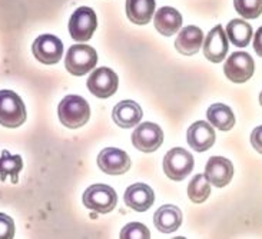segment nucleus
<instances>
[{
	"label": "nucleus",
	"mask_w": 262,
	"mask_h": 239,
	"mask_svg": "<svg viewBox=\"0 0 262 239\" xmlns=\"http://www.w3.org/2000/svg\"><path fill=\"white\" fill-rule=\"evenodd\" d=\"M57 115L62 125L71 129H78L89 120L91 107L83 98L71 95L62 99V102L59 103Z\"/></svg>",
	"instance_id": "obj_1"
},
{
	"label": "nucleus",
	"mask_w": 262,
	"mask_h": 239,
	"mask_svg": "<svg viewBox=\"0 0 262 239\" xmlns=\"http://www.w3.org/2000/svg\"><path fill=\"white\" fill-rule=\"evenodd\" d=\"M98 63V53L92 46L88 45H73L66 53L64 64L69 73L73 76H83L95 69Z\"/></svg>",
	"instance_id": "obj_2"
},
{
	"label": "nucleus",
	"mask_w": 262,
	"mask_h": 239,
	"mask_svg": "<svg viewBox=\"0 0 262 239\" xmlns=\"http://www.w3.org/2000/svg\"><path fill=\"white\" fill-rule=\"evenodd\" d=\"M26 122V107L23 100L12 91H0V125L19 127Z\"/></svg>",
	"instance_id": "obj_3"
},
{
	"label": "nucleus",
	"mask_w": 262,
	"mask_h": 239,
	"mask_svg": "<svg viewBox=\"0 0 262 239\" xmlns=\"http://www.w3.org/2000/svg\"><path fill=\"white\" fill-rule=\"evenodd\" d=\"M118 202V195L114 188L107 185H92L83 193V205L88 209L98 213H109L115 209Z\"/></svg>",
	"instance_id": "obj_4"
},
{
	"label": "nucleus",
	"mask_w": 262,
	"mask_h": 239,
	"mask_svg": "<svg viewBox=\"0 0 262 239\" xmlns=\"http://www.w3.org/2000/svg\"><path fill=\"white\" fill-rule=\"evenodd\" d=\"M193 169V156L182 148H173L163 158V172L172 181H184Z\"/></svg>",
	"instance_id": "obj_5"
},
{
	"label": "nucleus",
	"mask_w": 262,
	"mask_h": 239,
	"mask_svg": "<svg viewBox=\"0 0 262 239\" xmlns=\"http://www.w3.org/2000/svg\"><path fill=\"white\" fill-rule=\"evenodd\" d=\"M98 26L96 14L91 7H79L71 16L69 33L75 42H88Z\"/></svg>",
	"instance_id": "obj_6"
},
{
	"label": "nucleus",
	"mask_w": 262,
	"mask_h": 239,
	"mask_svg": "<svg viewBox=\"0 0 262 239\" xmlns=\"http://www.w3.org/2000/svg\"><path fill=\"white\" fill-rule=\"evenodd\" d=\"M255 71L254 59L245 52H235L228 57L227 63L224 66V72L231 82L244 83L252 78Z\"/></svg>",
	"instance_id": "obj_7"
},
{
	"label": "nucleus",
	"mask_w": 262,
	"mask_h": 239,
	"mask_svg": "<svg viewBox=\"0 0 262 239\" xmlns=\"http://www.w3.org/2000/svg\"><path fill=\"white\" fill-rule=\"evenodd\" d=\"M132 143L141 152L145 154L155 152L163 143L162 129L152 122L141 123V126L136 127L132 134Z\"/></svg>",
	"instance_id": "obj_8"
},
{
	"label": "nucleus",
	"mask_w": 262,
	"mask_h": 239,
	"mask_svg": "<svg viewBox=\"0 0 262 239\" xmlns=\"http://www.w3.org/2000/svg\"><path fill=\"white\" fill-rule=\"evenodd\" d=\"M35 57L43 64H56L63 55V43L53 35L39 36L32 46Z\"/></svg>",
	"instance_id": "obj_9"
},
{
	"label": "nucleus",
	"mask_w": 262,
	"mask_h": 239,
	"mask_svg": "<svg viewBox=\"0 0 262 239\" xmlns=\"http://www.w3.org/2000/svg\"><path fill=\"white\" fill-rule=\"evenodd\" d=\"M118 76L109 68H99L88 79V88L92 95L99 99H107L118 91Z\"/></svg>",
	"instance_id": "obj_10"
},
{
	"label": "nucleus",
	"mask_w": 262,
	"mask_h": 239,
	"mask_svg": "<svg viewBox=\"0 0 262 239\" xmlns=\"http://www.w3.org/2000/svg\"><path fill=\"white\" fill-rule=\"evenodd\" d=\"M98 166L107 175H122L130 168V159L128 154L121 149L106 148L98 156Z\"/></svg>",
	"instance_id": "obj_11"
},
{
	"label": "nucleus",
	"mask_w": 262,
	"mask_h": 239,
	"mask_svg": "<svg viewBox=\"0 0 262 239\" xmlns=\"http://www.w3.org/2000/svg\"><path fill=\"white\" fill-rule=\"evenodd\" d=\"M228 48L229 43H228L227 33L224 28L218 25L206 36V40L204 42V55L209 62L221 63L227 56Z\"/></svg>",
	"instance_id": "obj_12"
},
{
	"label": "nucleus",
	"mask_w": 262,
	"mask_h": 239,
	"mask_svg": "<svg viewBox=\"0 0 262 239\" xmlns=\"http://www.w3.org/2000/svg\"><path fill=\"white\" fill-rule=\"evenodd\" d=\"M205 176L216 188H224L231 182L234 176V166L232 162L221 156H212L209 161L206 162Z\"/></svg>",
	"instance_id": "obj_13"
},
{
	"label": "nucleus",
	"mask_w": 262,
	"mask_h": 239,
	"mask_svg": "<svg viewBox=\"0 0 262 239\" xmlns=\"http://www.w3.org/2000/svg\"><path fill=\"white\" fill-rule=\"evenodd\" d=\"M155 193L145 183H135L125 192V204L136 212H145L154 205Z\"/></svg>",
	"instance_id": "obj_14"
},
{
	"label": "nucleus",
	"mask_w": 262,
	"mask_h": 239,
	"mask_svg": "<svg viewBox=\"0 0 262 239\" xmlns=\"http://www.w3.org/2000/svg\"><path fill=\"white\" fill-rule=\"evenodd\" d=\"M215 143V131L204 120L195 122L188 129V145L196 152H205Z\"/></svg>",
	"instance_id": "obj_15"
},
{
	"label": "nucleus",
	"mask_w": 262,
	"mask_h": 239,
	"mask_svg": "<svg viewBox=\"0 0 262 239\" xmlns=\"http://www.w3.org/2000/svg\"><path fill=\"white\" fill-rule=\"evenodd\" d=\"M142 116H143V112H142L141 106L134 100L119 102L118 105L115 106L114 113H112L115 123L118 126L123 127V129L136 126L141 122Z\"/></svg>",
	"instance_id": "obj_16"
},
{
	"label": "nucleus",
	"mask_w": 262,
	"mask_h": 239,
	"mask_svg": "<svg viewBox=\"0 0 262 239\" xmlns=\"http://www.w3.org/2000/svg\"><path fill=\"white\" fill-rule=\"evenodd\" d=\"M202 43H204L202 30L196 26H186L179 32L175 40V48L179 53H182L185 56H192L198 53Z\"/></svg>",
	"instance_id": "obj_17"
},
{
	"label": "nucleus",
	"mask_w": 262,
	"mask_h": 239,
	"mask_svg": "<svg viewBox=\"0 0 262 239\" xmlns=\"http://www.w3.org/2000/svg\"><path fill=\"white\" fill-rule=\"evenodd\" d=\"M155 28L163 36H172L182 26V16L177 9L169 6L161 7L155 14Z\"/></svg>",
	"instance_id": "obj_18"
},
{
	"label": "nucleus",
	"mask_w": 262,
	"mask_h": 239,
	"mask_svg": "<svg viewBox=\"0 0 262 239\" xmlns=\"http://www.w3.org/2000/svg\"><path fill=\"white\" fill-rule=\"evenodd\" d=\"M154 222L161 232H175L182 224V212L175 205H165L155 212Z\"/></svg>",
	"instance_id": "obj_19"
},
{
	"label": "nucleus",
	"mask_w": 262,
	"mask_h": 239,
	"mask_svg": "<svg viewBox=\"0 0 262 239\" xmlns=\"http://www.w3.org/2000/svg\"><path fill=\"white\" fill-rule=\"evenodd\" d=\"M155 13V0H126L128 19L135 25H146Z\"/></svg>",
	"instance_id": "obj_20"
},
{
	"label": "nucleus",
	"mask_w": 262,
	"mask_h": 239,
	"mask_svg": "<svg viewBox=\"0 0 262 239\" xmlns=\"http://www.w3.org/2000/svg\"><path fill=\"white\" fill-rule=\"evenodd\" d=\"M209 123L215 126L220 131H231L235 125V116L232 109L227 105L222 103H215V105L209 106L208 112H206Z\"/></svg>",
	"instance_id": "obj_21"
},
{
	"label": "nucleus",
	"mask_w": 262,
	"mask_h": 239,
	"mask_svg": "<svg viewBox=\"0 0 262 239\" xmlns=\"http://www.w3.org/2000/svg\"><path fill=\"white\" fill-rule=\"evenodd\" d=\"M227 37L232 45L238 48H247L252 39V28L251 25L241 19H234L228 23Z\"/></svg>",
	"instance_id": "obj_22"
},
{
	"label": "nucleus",
	"mask_w": 262,
	"mask_h": 239,
	"mask_svg": "<svg viewBox=\"0 0 262 239\" xmlns=\"http://www.w3.org/2000/svg\"><path fill=\"white\" fill-rule=\"evenodd\" d=\"M23 168V161L19 155H10L7 150H3L0 156V181H6L10 178L13 183L19 181V172Z\"/></svg>",
	"instance_id": "obj_23"
},
{
	"label": "nucleus",
	"mask_w": 262,
	"mask_h": 239,
	"mask_svg": "<svg viewBox=\"0 0 262 239\" xmlns=\"http://www.w3.org/2000/svg\"><path fill=\"white\" fill-rule=\"evenodd\" d=\"M211 195V186H209V181L206 179L205 175H196L193 176L189 186H188V197L192 202L195 204H202Z\"/></svg>",
	"instance_id": "obj_24"
},
{
	"label": "nucleus",
	"mask_w": 262,
	"mask_h": 239,
	"mask_svg": "<svg viewBox=\"0 0 262 239\" xmlns=\"http://www.w3.org/2000/svg\"><path fill=\"white\" fill-rule=\"evenodd\" d=\"M234 6L244 19H256L262 13V0H234Z\"/></svg>",
	"instance_id": "obj_25"
},
{
	"label": "nucleus",
	"mask_w": 262,
	"mask_h": 239,
	"mask_svg": "<svg viewBox=\"0 0 262 239\" xmlns=\"http://www.w3.org/2000/svg\"><path fill=\"white\" fill-rule=\"evenodd\" d=\"M122 239H132V238H139V239H148L150 238V232L145 225H142L139 222H134V224H129L126 225L121 232Z\"/></svg>",
	"instance_id": "obj_26"
},
{
	"label": "nucleus",
	"mask_w": 262,
	"mask_h": 239,
	"mask_svg": "<svg viewBox=\"0 0 262 239\" xmlns=\"http://www.w3.org/2000/svg\"><path fill=\"white\" fill-rule=\"evenodd\" d=\"M14 236V222L10 216L0 213V239H12Z\"/></svg>",
	"instance_id": "obj_27"
},
{
	"label": "nucleus",
	"mask_w": 262,
	"mask_h": 239,
	"mask_svg": "<svg viewBox=\"0 0 262 239\" xmlns=\"http://www.w3.org/2000/svg\"><path fill=\"white\" fill-rule=\"evenodd\" d=\"M251 143L256 152L262 154V126L255 127L251 134Z\"/></svg>",
	"instance_id": "obj_28"
},
{
	"label": "nucleus",
	"mask_w": 262,
	"mask_h": 239,
	"mask_svg": "<svg viewBox=\"0 0 262 239\" xmlns=\"http://www.w3.org/2000/svg\"><path fill=\"white\" fill-rule=\"evenodd\" d=\"M254 49L258 53V56L262 57V26L256 30L255 37H254Z\"/></svg>",
	"instance_id": "obj_29"
},
{
	"label": "nucleus",
	"mask_w": 262,
	"mask_h": 239,
	"mask_svg": "<svg viewBox=\"0 0 262 239\" xmlns=\"http://www.w3.org/2000/svg\"><path fill=\"white\" fill-rule=\"evenodd\" d=\"M259 103H261L262 106V92H261V95H259Z\"/></svg>",
	"instance_id": "obj_30"
}]
</instances>
